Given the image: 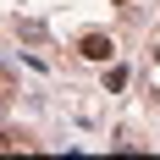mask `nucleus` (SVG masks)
<instances>
[{"instance_id":"obj_1","label":"nucleus","mask_w":160,"mask_h":160,"mask_svg":"<svg viewBox=\"0 0 160 160\" xmlns=\"http://www.w3.org/2000/svg\"><path fill=\"white\" fill-rule=\"evenodd\" d=\"M111 33H83V39H78V55H83V61H111Z\"/></svg>"},{"instance_id":"obj_2","label":"nucleus","mask_w":160,"mask_h":160,"mask_svg":"<svg viewBox=\"0 0 160 160\" xmlns=\"http://www.w3.org/2000/svg\"><path fill=\"white\" fill-rule=\"evenodd\" d=\"M116 88H127V66H111L105 72V94H116Z\"/></svg>"},{"instance_id":"obj_3","label":"nucleus","mask_w":160,"mask_h":160,"mask_svg":"<svg viewBox=\"0 0 160 160\" xmlns=\"http://www.w3.org/2000/svg\"><path fill=\"white\" fill-rule=\"evenodd\" d=\"M0 149H33L28 138H17V132H0Z\"/></svg>"},{"instance_id":"obj_4","label":"nucleus","mask_w":160,"mask_h":160,"mask_svg":"<svg viewBox=\"0 0 160 160\" xmlns=\"http://www.w3.org/2000/svg\"><path fill=\"white\" fill-rule=\"evenodd\" d=\"M11 94H17V83H11V72H0V105H6Z\"/></svg>"},{"instance_id":"obj_5","label":"nucleus","mask_w":160,"mask_h":160,"mask_svg":"<svg viewBox=\"0 0 160 160\" xmlns=\"http://www.w3.org/2000/svg\"><path fill=\"white\" fill-rule=\"evenodd\" d=\"M116 6H127V0H116Z\"/></svg>"}]
</instances>
